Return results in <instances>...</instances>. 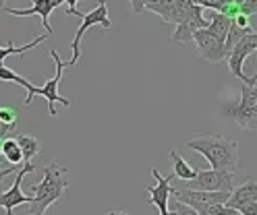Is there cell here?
I'll return each mask as SVG.
<instances>
[{
	"label": "cell",
	"instance_id": "6da1fadb",
	"mask_svg": "<svg viewBox=\"0 0 257 215\" xmlns=\"http://www.w3.org/2000/svg\"><path fill=\"white\" fill-rule=\"evenodd\" d=\"M67 165H60L56 161L48 163L44 168V178L40 184H34L29 192H34V198L29 203V211L31 215H44L48 211V207L54 205L56 201L64 196L67 192Z\"/></svg>",
	"mask_w": 257,
	"mask_h": 215
},
{
	"label": "cell",
	"instance_id": "7a4b0ae2",
	"mask_svg": "<svg viewBox=\"0 0 257 215\" xmlns=\"http://www.w3.org/2000/svg\"><path fill=\"white\" fill-rule=\"evenodd\" d=\"M191 151L201 153L214 170H234L238 163V143L220 135H203L187 143Z\"/></svg>",
	"mask_w": 257,
	"mask_h": 215
},
{
	"label": "cell",
	"instance_id": "3957f363",
	"mask_svg": "<svg viewBox=\"0 0 257 215\" xmlns=\"http://www.w3.org/2000/svg\"><path fill=\"white\" fill-rule=\"evenodd\" d=\"M224 112L232 116L243 130H257V83L240 87V97L236 104L224 106Z\"/></svg>",
	"mask_w": 257,
	"mask_h": 215
},
{
	"label": "cell",
	"instance_id": "277c9868",
	"mask_svg": "<svg viewBox=\"0 0 257 215\" xmlns=\"http://www.w3.org/2000/svg\"><path fill=\"white\" fill-rule=\"evenodd\" d=\"M181 188L189 190H222L232 192L234 182L230 170H199L193 180H181Z\"/></svg>",
	"mask_w": 257,
	"mask_h": 215
},
{
	"label": "cell",
	"instance_id": "5b68a950",
	"mask_svg": "<svg viewBox=\"0 0 257 215\" xmlns=\"http://www.w3.org/2000/svg\"><path fill=\"white\" fill-rule=\"evenodd\" d=\"M93 25H100V27H104V29H110V27H112V21H110V17H108V5L104 3V0H102V3L95 7L93 11H89V13L83 15L81 25H79L75 38H73V42H71L73 58L67 62V66H75V64L79 62V58H81V40H83V36H85V31H87L89 27H93Z\"/></svg>",
	"mask_w": 257,
	"mask_h": 215
},
{
	"label": "cell",
	"instance_id": "8992f818",
	"mask_svg": "<svg viewBox=\"0 0 257 215\" xmlns=\"http://www.w3.org/2000/svg\"><path fill=\"white\" fill-rule=\"evenodd\" d=\"M50 58L56 62V75L52 79H48L46 81V85L42 87H34V95H42L46 99V112H50V116H58L56 112V104H62L64 108H69L71 102L67 97H62L58 93V85H60V79H62V71H64V66H67V62H62L60 56L56 50H50Z\"/></svg>",
	"mask_w": 257,
	"mask_h": 215
},
{
	"label": "cell",
	"instance_id": "52a82bcc",
	"mask_svg": "<svg viewBox=\"0 0 257 215\" xmlns=\"http://www.w3.org/2000/svg\"><path fill=\"white\" fill-rule=\"evenodd\" d=\"M253 52H257V31L247 33V36L232 48V52H230L228 58H226V60H228V71H230L236 79L243 81L245 85H255V83H257L255 77H247L245 71H243L245 58H247L249 54H253Z\"/></svg>",
	"mask_w": 257,
	"mask_h": 215
},
{
	"label": "cell",
	"instance_id": "ba28073f",
	"mask_svg": "<svg viewBox=\"0 0 257 215\" xmlns=\"http://www.w3.org/2000/svg\"><path fill=\"white\" fill-rule=\"evenodd\" d=\"M193 42H195L197 50H199V56L210 62V64H218L226 58V46H224L222 40H218L210 29H199L195 31V36H193Z\"/></svg>",
	"mask_w": 257,
	"mask_h": 215
},
{
	"label": "cell",
	"instance_id": "9c48e42d",
	"mask_svg": "<svg viewBox=\"0 0 257 215\" xmlns=\"http://www.w3.org/2000/svg\"><path fill=\"white\" fill-rule=\"evenodd\" d=\"M29 172H36L34 161H25V163H23V168L17 172L15 184H13L9 190L0 192V207H5V209H7V215H15V207H19V205H29V203H31V196H25V194L21 192L23 176L29 174Z\"/></svg>",
	"mask_w": 257,
	"mask_h": 215
},
{
	"label": "cell",
	"instance_id": "30bf717a",
	"mask_svg": "<svg viewBox=\"0 0 257 215\" xmlns=\"http://www.w3.org/2000/svg\"><path fill=\"white\" fill-rule=\"evenodd\" d=\"M152 176L156 178L158 184L156 186H146V192H148V198L146 203L150 205H156L160 209V215L168 213V198L172 194V180H174V174L170 176H162L156 168L152 170Z\"/></svg>",
	"mask_w": 257,
	"mask_h": 215
},
{
	"label": "cell",
	"instance_id": "8fae6325",
	"mask_svg": "<svg viewBox=\"0 0 257 215\" xmlns=\"http://www.w3.org/2000/svg\"><path fill=\"white\" fill-rule=\"evenodd\" d=\"M207 25H210V21L203 19V7L193 5L191 11H189V15L185 17V21L176 25V29H174L172 36H170V40L172 42H185V44H189V42H193L195 31L205 29Z\"/></svg>",
	"mask_w": 257,
	"mask_h": 215
},
{
	"label": "cell",
	"instance_id": "7c38bea8",
	"mask_svg": "<svg viewBox=\"0 0 257 215\" xmlns=\"http://www.w3.org/2000/svg\"><path fill=\"white\" fill-rule=\"evenodd\" d=\"M62 5V0H34V5H31L29 9H9L5 7V11L9 15H38L44 27H46V33H50V36H54V31L50 27V15L56 7Z\"/></svg>",
	"mask_w": 257,
	"mask_h": 215
},
{
	"label": "cell",
	"instance_id": "4fadbf2b",
	"mask_svg": "<svg viewBox=\"0 0 257 215\" xmlns=\"http://www.w3.org/2000/svg\"><path fill=\"white\" fill-rule=\"evenodd\" d=\"M253 201H257V182L255 180H247V182H243V184L232 190V194H230L226 205L230 209L238 211L240 207H245V205H249Z\"/></svg>",
	"mask_w": 257,
	"mask_h": 215
},
{
	"label": "cell",
	"instance_id": "5bb4252c",
	"mask_svg": "<svg viewBox=\"0 0 257 215\" xmlns=\"http://www.w3.org/2000/svg\"><path fill=\"white\" fill-rule=\"evenodd\" d=\"M0 81H9V83H17V85H21V87H25V91H27V95H25V99H23V104L25 106H29L31 102H34V87L36 85H31V83L25 79V77H21V75H17L15 71H11L9 66H5V64H0Z\"/></svg>",
	"mask_w": 257,
	"mask_h": 215
},
{
	"label": "cell",
	"instance_id": "9a60e30c",
	"mask_svg": "<svg viewBox=\"0 0 257 215\" xmlns=\"http://www.w3.org/2000/svg\"><path fill=\"white\" fill-rule=\"evenodd\" d=\"M168 155H170V159H172V174H174V178H179V180H193V178L197 176L199 170L193 168V165H191L181 153L170 151Z\"/></svg>",
	"mask_w": 257,
	"mask_h": 215
},
{
	"label": "cell",
	"instance_id": "2e32d148",
	"mask_svg": "<svg viewBox=\"0 0 257 215\" xmlns=\"http://www.w3.org/2000/svg\"><path fill=\"white\" fill-rule=\"evenodd\" d=\"M48 38H52V36H50V33H44V36L36 38L31 44H25V46H21V48H17L13 42H9L5 48H0V64H5V58H7V56H13V54H15V56H23V54L27 52V50H34L38 44H42V42H44V40H48Z\"/></svg>",
	"mask_w": 257,
	"mask_h": 215
},
{
	"label": "cell",
	"instance_id": "e0dca14e",
	"mask_svg": "<svg viewBox=\"0 0 257 215\" xmlns=\"http://www.w3.org/2000/svg\"><path fill=\"white\" fill-rule=\"evenodd\" d=\"M230 25H232V19H230V17H226L224 13H216V15L212 17L210 25H207V29H210V31L214 33V36H216L218 40L226 42V38H228V31H230Z\"/></svg>",
	"mask_w": 257,
	"mask_h": 215
},
{
	"label": "cell",
	"instance_id": "ac0fdd59",
	"mask_svg": "<svg viewBox=\"0 0 257 215\" xmlns=\"http://www.w3.org/2000/svg\"><path fill=\"white\" fill-rule=\"evenodd\" d=\"M189 207H193L199 215H236L238 213L236 209H230L224 203H195Z\"/></svg>",
	"mask_w": 257,
	"mask_h": 215
},
{
	"label": "cell",
	"instance_id": "d6986e66",
	"mask_svg": "<svg viewBox=\"0 0 257 215\" xmlns=\"http://www.w3.org/2000/svg\"><path fill=\"white\" fill-rule=\"evenodd\" d=\"M3 157L9 161V163H15V165H19L25 157H23V149L17 141V137H11L5 141V147H3Z\"/></svg>",
	"mask_w": 257,
	"mask_h": 215
},
{
	"label": "cell",
	"instance_id": "ffe728a7",
	"mask_svg": "<svg viewBox=\"0 0 257 215\" xmlns=\"http://www.w3.org/2000/svg\"><path fill=\"white\" fill-rule=\"evenodd\" d=\"M148 11L160 15L164 23H174V11H176V0H160L156 5H148Z\"/></svg>",
	"mask_w": 257,
	"mask_h": 215
},
{
	"label": "cell",
	"instance_id": "44dd1931",
	"mask_svg": "<svg viewBox=\"0 0 257 215\" xmlns=\"http://www.w3.org/2000/svg\"><path fill=\"white\" fill-rule=\"evenodd\" d=\"M17 141H19V145H21V149H23L25 161H31L36 155H40L42 145H40V141H38L36 137H31V135H17Z\"/></svg>",
	"mask_w": 257,
	"mask_h": 215
},
{
	"label": "cell",
	"instance_id": "7402d4cb",
	"mask_svg": "<svg viewBox=\"0 0 257 215\" xmlns=\"http://www.w3.org/2000/svg\"><path fill=\"white\" fill-rule=\"evenodd\" d=\"M17 110L9 108V106H0V120L7 122V124H17Z\"/></svg>",
	"mask_w": 257,
	"mask_h": 215
},
{
	"label": "cell",
	"instance_id": "603a6c76",
	"mask_svg": "<svg viewBox=\"0 0 257 215\" xmlns=\"http://www.w3.org/2000/svg\"><path fill=\"white\" fill-rule=\"evenodd\" d=\"M11 137H17V124H7L0 120V141H7Z\"/></svg>",
	"mask_w": 257,
	"mask_h": 215
},
{
	"label": "cell",
	"instance_id": "cb8c5ba5",
	"mask_svg": "<svg viewBox=\"0 0 257 215\" xmlns=\"http://www.w3.org/2000/svg\"><path fill=\"white\" fill-rule=\"evenodd\" d=\"M174 211H176V215H199L193 207H189L185 203H179V201H176V205H174Z\"/></svg>",
	"mask_w": 257,
	"mask_h": 215
},
{
	"label": "cell",
	"instance_id": "d4e9b609",
	"mask_svg": "<svg viewBox=\"0 0 257 215\" xmlns=\"http://www.w3.org/2000/svg\"><path fill=\"white\" fill-rule=\"evenodd\" d=\"M240 9H243L245 15L253 17L257 15V0H243V5H240Z\"/></svg>",
	"mask_w": 257,
	"mask_h": 215
},
{
	"label": "cell",
	"instance_id": "484cf974",
	"mask_svg": "<svg viewBox=\"0 0 257 215\" xmlns=\"http://www.w3.org/2000/svg\"><path fill=\"white\" fill-rule=\"evenodd\" d=\"M77 3H81V0H62V5H67V13H69V15L81 17V19H83V13L77 11Z\"/></svg>",
	"mask_w": 257,
	"mask_h": 215
},
{
	"label": "cell",
	"instance_id": "4316f807",
	"mask_svg": "<svg viewBox=\"0 0 257 215\" xmlns=\"http://www.w3.org/2000/svg\"><path fill=\"white\" fill-rule=\"evenodd\" d=\"M21 168L19 165H15V163H11V165H7V168H3V165H0V182H3L9 174H15V172H19Z\"/></svg>",
	"mask_w": 257,
	"mask_h": 215
},
{
	"label": "cell",
	"instance_id": "83f0119b",
	"mask_svg": "<svg viewBox=\"0 0 257 215\" xmlns=\"http://www.w3.org/2000/svg\"><path fill=\"white\" fill-rule=\"evenodd\" d=\"M128 5H131L135 15H141L143 11H146V0H128Z\"/></svg>",
	"mask_w": 257,
	"mask_h": 215
},
{
	"label": "cell",
	"instance_id": "f1b7e54d",
	"mask_svg": "<svg viewBox=\"0 0 257 215\" xmlns=\"http://www.w3.org/2000/svg\"><path fill=\"white\" fill-rule=\"evenodd\" d=\"M238 213L240 215H257V201H253V203H249L245 207H240Z\"/></svg>",
	"mask_w": 257,
	"mask_h": 215
},
{
	"label": "cell",
	"instance_id": "f546056e",
	"mask_svg": "<svg viewBox=\"0 0 257 215\" xmlns=\"http://www.w3.org/2000/svg\"><path fill=\"white\" fill-rule=\"evenodd\" d=\"M106 215H128L126 211H122V209H112V211H108Z\"/></svg>",
	"mask_w": 257,
	"mask_h": 215
},
{
	"label": "cell",
	"instance_id": "4dcf8cb0",
	"mask_svg": "<svg viewBox=\"0 0 257 215\" xmlns=\"http://www.w3.org/2000/svg\"><path fill=\"white\" fill-rule=\"evenodd\" d=\"M3 147H5V141H0V157H3Z\"/></svg>",
	"mask_w": 257,
	"mask_h": 215
},
{
	"label": "cell",
	"instance_id": "1f68e13d",
	"mask_svg": "<svg viewBox=\"0 0 257 215\" xmlns=\"http://www.w3.org/2000/svg\"><path fill=\"white\" fill-rule=\"evenodd\" d=\"M5 3H7V0H0V9H5V7H7Z\"/></svg>",
	"mask_w": 257,
	"mask_h": 215
},
{
	"label": "cell",
	"instance_id": "d6a6232c",
	"mask_svg": "<svg viewBox=\"0 0 257 215\" xmlns=\"http://www.w3.org/2000/svg\"><path fill=\"white\" fill-rule=\"evenodd\" d=\"M238 3H240V5H243V0H238Z\"/></svg>",
	"mask_w": 257,
	"mask_h": 215
},
{
	"label": "cell",
	"instance_id": "836d02e7",
	"mask_svg": "<svg viewBox=\"0 0 257 215\" xmlns=\"http://www.w3.org/2000/svg\"><path fill=\"white\" fill-rule=\"evenodd\" d=\"M236 215H240V213H236Z\"/></svg>",
	"mask_w": 257,
	"mask_h": 215
},
{
	"label": "cell",
	"instance_id": "e575fe53",
	"mask_svg": "<svg viewBox=\"0 0 257 215\" xmlns=\"http://www.w3.org/2000/svg\"><path fill=\"white\" fill-rule=\"evenodd\" d=\"M255 79H257V75H255Z\"/></svg>",
	"mask_w": 257,
	"mask_h": 215
}]
</instances>
